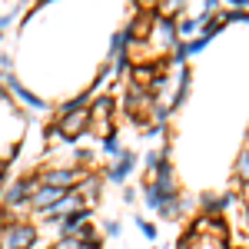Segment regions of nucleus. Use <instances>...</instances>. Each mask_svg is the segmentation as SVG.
<instances>
[{
	"label": "nucleus",
	"mask_w": 249,
	"mask_h": 249,
	"mask_svg": "<svg viewBox=\"0 0 249 249\" xmlns=\"http://www.w3.org/2000/svg\"><path fill=\"white\" fill-rule=\"evenodd\" d=\"M179 249H230V246H226V232H196V230H190L179 239Z\"/></svg>",
	"instance_id": "6"
},
{
	"label": "nucleus",
	"mask_w": 249,
	"mask_h": 249,
	"mask_svg": "<svg viewBox=\"0 0 249 249\" xmlns=\"http://www.w3.org/2000/svg\"><path fill=\"white\" fill-rule=\"evenodd\" d=\"M136 226H140V232H143L146 239H156V226H153V223H146L143 216H136Z\"/></svg>",
	"instance_id": "20"
},
{
	"label": "nucleus",
	"mask_w": 249,
	"mask_h": 249,
	"mask_svg": "<svg viewBox=\"0 0 249 249\" xmlns=\"http://www.w3.org/2000/svg\"><path fill=\"white\" fill-rule=\"evenodd\" d=\"M236 176H239V183H243V186L249 183V146L239 153V160H236Z\"/></svg>",
	"instance_id": "14"
},
{
	"label": "nucleus",
	"mask_w": 249,
	"mask_h": 249,
	"mask_svg": "<svg viewBox=\"0 0 249 249\" xmlns=\"http://www.w3.org/2000/svg\"><path fill=\"white\" fill-rule=\"evenodd\" d=\"M0 73H3V77L14 73V57H10V53H0Z\"/></svg>",
	"instance_id": "21"
},
{
	"label": "nucleus",
	"mask_w": 249,
	"mask_h": 249,
	"mask_svg": "<svg viewBox=\"0 0 249 249\" xmlns=\"http://www.w3.org/2000/svg\"><path fill=\"white\" fill-rule=\"evenodd\" d=\"M60 226V236H80V232L90 226V210H80V213H70V216H63L57 219Z\"/></svg>",
	"instance_id": "9"
},
{
	"label": "nucleus",
	"mask_w": 249,
	"mask_h": 249,
	"mask_svg": "<svg viewBox=\"0 0 249 249\" xmlns=\"http://www.w3.org/2000/svg\"><path fill=\"white\" fill-rule=\"evenodd\" d=\"M0 196H3V176H0Z\"/></svg>",
	"instance_id": "25"
},
{
	"label": "nucleus",
	"mask_w": 249,
	"mask_h": 249,
	"mask_svg": "<svg viewBox=\"0 0 249 249\" xmlns=\"http://www.w3.org/2000/svg\"><path fill=\"white\" fill-rule=\"evenodd\" d=\"M37 190H40V176H37V173L20 176L17 183H10V190H3V196H0L3 213L10 216V213H20L23 206H30V199H34V193H37Z\"/></svg>",
	"instance_id": "1"
},
{
	"label": "nucleus",
	"mask_w": 249,
	"mask_h": 249,
	"mask_svg": "<svg viewBox=\"0 0 249 249\" xmlns=\"http://www.w3.org/2000/svg\"><path fill=\"white\" fill-rule=\"evenodd\" d=\"M47 140H50V143H60V140H63V133H60L57 123H50V126H47Z\"/></svg>",
	"instance_id": "22"
},
{
	"label": "nucleus",
	"mask_w": 249,
	"mask_h": 249,
	"mask_svg": "<svg viewBox=\"0 0 249 249\" xmlns=\"http://www.w3.org/2000/svg\"><path fill=\"white\" fill-rule=\"evenodd\" d=\"M143 203H146L150 210H156V213H160V206H163L166 199L160 196V190H156L153 183H143Z\"/></svg>",
	"instance_id": "13"
},
{
	"label": "nucleus",
	"mask_w": 249,
	"mask_h": 249,
	"mask_svg": "<svg viewBox=\"0 0 249 249\" xmlns=\"http://www.w3.org/2000/svg\"><path fill=\"white\" fill-rule=\"evenodd\" d=\"M3 173H7V163H3V160H0V176H3Z\"/></svg>",
	"instance_id": "24"
},
{
	"label": "nucleus",
	"mask_w": 249,
	"mask_h": 249,
	"mask_svg": "<svg viewBox=\"0 0 249 249\" xmlns=\"http://www.w3.org/2000/svg\"><path fill=\"white\" fill-rule=\"evenodd\" d=\"M146 43H153L160 53H170V50H176V47H179L176 20L160 17V14H156V17H153V27H150V37H146Z\"/></svg>",
	"instance_id": "3"
},
{
	"label": "nucleus",
	"mask_w": 249,
	"mask_h": 249,
	"mask_svg": "<svg viewBox=\"0 0 249 249\" xmlns=\"http://www.w3.org/2000/svg\"><path fill=\"white\" fill-rule=\"evenodd\" d=\"M170 107H163V103H153V126H166L170 123Z\"/></svg>",
	"instance_id": "16"
},
{
	"label": "nucleus",
	"mask_w": 249,
	"mask_h": 249,
	"mask_svg": "<svg viewBox=\"0 0 249 249\" xmlns=\"http://www.w3.org/2000/svg\"><path fill=\"white\" fill-rule=\"evenodd\" d=\"M57 126H60V133H63V143H77L80 136L90 130V107L87 110H77V113L57 116Z\"/></svg>",
	"instance_id": "5"
},
{
	"label": "nucleus",
	"mask_w": 249,
	"mask_h": 249,
	"mask_svg": "<svg viewBox=\"0 0 249 249\" xmlns=\"http://www.w3.org/2000/svg\"><path fill=\"white\" fill-rule=\"evenodd\" d=\"M40 186H57V190H77L80 179L87 173L80 166H50V170H40Z\"/></svg>",
	"instance_id": "4"
},
{
	"label": "nucleus",
	"mask_w": 249,
	"mask_h": 249,
	"mask_svg": "<svg viewBox=\"0 0 249 249\" xmlns=\"http://www.w3.org/2000/svg\"><path fill=\"white\" fill-rule=\"evenodd\" d=\"M133 170H136V156L126 150V153H123V156H120V160L113 163V166H110V173H107V176L113 179L116 186H123V183L130 179V173H133Z\"/></svg>",
	"instance_id": "10"
},
{
	"label": "nucleus",
	"mask_w": 249,
	"mask_h": 249,
	"mask_svg": "<svg viewBox=\"0 0 249 249\" xmlns=\"http://www.w3.org/2000/svg\"><path fill=\"white\" fill-rule=\"evenodd\" d=\"M186 47H190V57H196V53H203V50L210 47V40H206V37H196V40H190Z\"/></svg>",
	"instance_id": "19"
},
{
	"label": "nucleus",
	"mask_w": 249,
	"mask_h": 249,
	"mask_svg": "<svg viewBox=\"0 0 249 249\" xmlns=\"http://www.w3.org/2000/svg\"><path fill=\"white\" fill-rule=\"evenodd\" d=\"M153 103H156V96L150 93V90H143V87H126V96H123V110L126 113H133V116H140V110L146 113V107L153 110Z\"/></svg>",
	"instance_id": "7"
},
{
	"label": "nucleus",
	"mask_w": 249,
	"mask_h": 249,
	"mask_svg": "<svg viewBox=\"0 0 249 249\" xmlns=\"http://www.w3.org/2000/svg\"><path fill=\"white\" fill-rule=\"evenodd\" d=\"M186 206H190L186 199H179V196H173V199H166V203L160 206V216H163V219H179Z\"/></svg>",
	"instance_id": "12"
},
{
	"label": "nucleus",
	"mask_w": 249,
	"mask_h": 249,
	"mask_svg": "<svg viewBox=\"0 0 249 249\" xmlns=\"http://www.w3.org/2000/svg\"><path fill=\"white\" fill-rule=\"evenodd\" d=\"M50 249H83V243H80L77 236H60V239H57Z\"/></svg>",
	"instance_id": "17"
},
{
	"label": "nucleus",
	"mask_w": 249,
	"mask_h": 249,
	"mask_svg": "<svg viewBox=\"0 0 249 249\" xmlns=\"http://www.w3.org/2000/svg\"><path fill=\"white\" fill-rule=\"evenodd\" d=\"M100 186H103V179H100V176H83V179H80V186L73 193H77L80 199L87 203V210H90L96 199H100Z\"/></svg>",
	"instance_id": "11"
},
{
	"label": "nucleus",
	"mask_w": 249,
	"mask_h": 249,
	"mask_svg": "<svg viewBox=\"0 0 249 249\" xmlns=\"http://www.w3.org/2000/svg\"><path fill=\"white\" fill-rule=\"evenodd\" d=\"M103 232H107V236H120V219H107V223H103Z\"/></svg>",
	"instance_id": "23"
},
{
	"label": "nucleus",
	"mask_w": 249,
	"mask_h": 249,
	"mask_svg": "<svg viewBox=\"0 0 249 249\" xmlns=\"http://www.w3.org/2000/svg\"><path fill=\"white\" fill-rule=\"evenodd\" d=\"M20 14V7H10L7 14H0V40H3V34H7V27L14 23V17Z\"/></svg>",
	"instance_id": "18"
},
{
	"label": "nucleus",
	"mask_w": 249,
	"mask_h": 249,
	"mask_svg": "<svg viewBox=\"0 0 249 249\" xmlns=\"http://www.w3.org/2000/svg\"><path fill=\"white\" fill-rule=\"evenodd\" d=\"M3 87H7L10 93L17 96L20 103H27V107H34V110H47V100H43V96H37L34 90H30V87H23V83H20V80L14 77V73L3 80Z\"/></svg>",
	"instance_id": "8"
},
{
	"label": "nucleus",
	"mask_w": 249,
	"mask_h": 249,
	"mask_svg": "<svg viewBox=\"0 0 249 249\" xmlns=\"http://www.w3.org/2000/svg\"><path fill=\"white\" fill-rule=\"evenodd\" d=\"M3 80H7V77H3V73H0V87H3Z\"/></svg>",
	"instance_id": "26"
},
{
	"label": "nucleus",
	"mask_w": 249,
	"mask_h": 249,
	"mask_svg": "<svg viewBox=\"0 0 249 249\" xmlns=\"http://www.w3.org/2000/svg\"><path fill=\"white\" fill-rule=\"evenodd\" d=\"M37 246V226L27 219H3L0 249H34Z\"/></svg>",
	"instance_id": "2"
},
{
	"label": "nucleus",
	"mask_w": 249,
	"mask_h": 249,
	"mask_svg": "<svg viewBox=\"0 0 249 249\" xmlns=\"http://www.w3.org/2000/svg\"><path fill=\"white\" fill-rule=\"evenodd\" d=\"M0 232H3V219H0Z\"/></svg>",
	"instance_id": "27"
},
{
	"label": "nucleus",
	"mask_w": 249,
	"mask_h": 249,
	"mask_svg": "<svg viewBox=\"0 0 249 249\" xmlns=\"http://www.w3.org/2000/svg\"><path fill=\"white\" fill-rule=\"evenodd\" d=\"M103 153L107 156H116V160H120V156L126 153V150H123V143H120V136H107V140H103Z\"/></svg>",
	"instance_id": "15"
}]
</instances>
